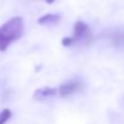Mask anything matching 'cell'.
Masks as SVG:
<instances>
[{
  "label": "cell",
  "instance_id": "7",
  "mask_svg": "<svg viewBox=\"0 0 124 124\" xmlns=\"http://www.w3.org/2000/svg\"><path fill=\"white\" fill-rule=\"evenodd\" d=\"M12 117V112L10 108H4L0 112V124H5L10 118Z\"/></svg>",
  "mask_w": 124,
  "mask_h": 124
},
{
  "label": "cell",
  "instance_id": "1",
  "mask_svg": "<svg viewBox=\"0 0 124 124\" xmlns=\"http://www.w3.org/2000/svg\"><path fill=\"white\" fill-rule=\"evenodd\" d=\"M24 33V19L19 16L12 17L0 27V51L4 52L12 42L22 38Z\"/></svg>",
  "mask_w": 124,
  "mask_h": 124
},
{
  "label": "cell",
  "instance_id": "4",
  "mask_svg": "<svg viewBox=\"0 0 124 124\" xmlns=\"http://www.w3.org/2000/svg\"><path fill=\"white\" fill-rule=\"evenodd\" d=\"M58 93L57 88H51V87H42L39 88L34 92V99L38 101H43L47 99H51L53 96H55Z\"/></svg>",
  "mask_w": 124,
  "mask_h": 124
},
{
  "label": "cell",
  "instance_id": "2",
  "mask_svg": "<svg viewBox=\"0 0 124 124\" xmlns=\"http://www.w3.org/2000/svg\"><path fill=\"white\" fill-rule=\"evenodd\" d=\"M92 40H93V35H92L89 25L82 21H78L75 23L72 36L63 39L62 45L66 47L74 46V45H88Z\"/></svg>",
  "mask_w": 124,
  "mask_h": 124
},
{
  "label": "cell",
  "instance_id": "8",
  "mask_svg": "<svg viewBox=\"0 0 124 124\" xmlns=\"http://www.w3.org/2000/svg\"><path fill=\"white\" fill-rule=\"evenodd\" d=\"M45 1H46L47 4H53V2H54L55 0H45Z\"/></svg>",
  "mask_w": 124,
  "mask_h": 124
},
{
  "label": "cell",
  "instance_id": "3",
  "mask_svg": "<svg viewBox=\"0 0 124 124\" xmlns=\"http://www.w3.org/2000/svg\"><path fill=\"white\" fill-rule=\"evenodd\" d=\"M84 88V82L80 78H72L65 83H63L58 88V93L60 96H69L71 94H75L77 92H81Z\"/></svg>",
  "mask_w": 124,
  "mask_h": 124
},
{
  "label": "cell",
  "instance_id": "5",
  "mask_svg": "<svg viewBox=\"0 0 124 124\" xmlns=\"http://www.w3.org/2000/svg\"><path fill=\"white\" fill-rule=\"evenodd\" d=\"M62 19V16L59 13H47V15H43L39 18V24L42 25H55L60 22Z\"/></svg>",
  "mask_w": 124,
  "mask_h": 124
},
{
  "label": "cell",
  "instance_id": "6",
  "mask_svg": "<svg viewBox=\"0 0 124 124\" xmlns=\"http://www.w3.org/2000/svg\"><path fill=\"white\" fill-rule=\"evenodd\" d=\"M108 38H110V41L112 42L113 46L124 48V29L113 30V31L108 35Z\"/></svg>",
  "mask_w": 124,
  "mask_h": 124
}]
</instances>
